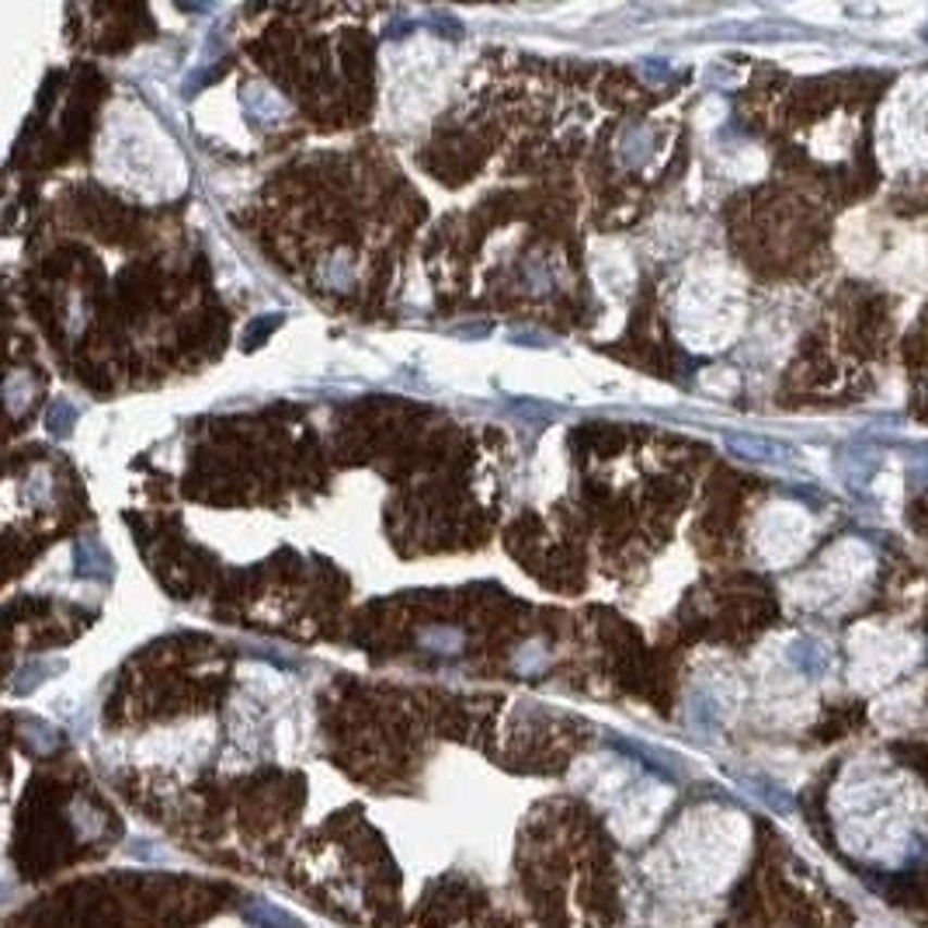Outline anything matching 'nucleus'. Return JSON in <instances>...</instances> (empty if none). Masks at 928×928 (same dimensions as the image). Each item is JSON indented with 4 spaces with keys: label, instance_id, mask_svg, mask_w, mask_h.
<instances>
[{
    "label": "nucleus",
    "instance_id": "nucleus-1",
    "mask_svg": "<svg viewBox=\"0 0 928 928\" xmlns=\"http://www.w3.org/2000/svg\"><path fill=\"white\" fill-rule=\"evenodd\" d=\"M747 825L730 811H692L665 849L671 887L689 894H717L723 890L744 859Z\"/></svg>",
    "mask_w": 928,
    "mask_h": 928
},
{
    "label": "nucleus",
    "instance_id": "nucleus-2",
    "mask_svg": "<svg viewBox=\"0 0 928 928\" xmlns=\"http://www.w3.org/2000/svg\"><path fill=\"white\" fill-rule=\"evenodd\" d=\"M730 449H734L738 456L758 459V462H782V459H790L787 445L769 442V438H755V435H734V438H730Z\"/></svg>",
    "mask_w": 928,
    "mask_h": 928
},
{
    "label": "nucleus",
    "instance_id": "nucleus-3",
    "mask_svg": "<svg viewBox=\"0 0 928 928\" xmlns=\"http://www.w3.org/2000/svg\"><path fill=\"white\" fill-rule=\"evenodd\" d=\"M790 661L803 671V675H825L831 657L825 651V644H817V640H796V644L790 647Z\"/></svg>",
    "mask_w": 928,
    "mask_h": 928
},
{
    "label": "nucleus",
    "instance_id": "nucleus-4",
    "mask_svg": "<svg viewBox=\"0 0 928 928\" xmlns=\"http://www.w3.org/2000/svg\"><path fill=\"white\" fill-rule=\"evenodd\" d=\"M206 928H244V925H240L237 918H216V921L206 925Z\"/></svg>",
    "mask_w": 928,
    "mask_h": 928
}]
</instances>
